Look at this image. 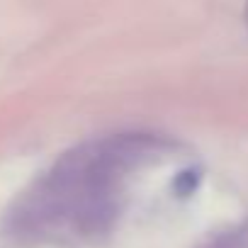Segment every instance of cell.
Segmentation results:
<instances>
[{
	"instance_id": "cell-1",
	"label": "cell",
	"mask_w": 248,
	"mask_h": 248,
	"mask_svg": "<svg viewBox=\"0 0 248 248\" xmlns=\"http://www.w3.org/2000/svg\"><path fill=\"white\" fill-rule=\"evenodd\" d=\"M200 248H248V221L241 224V226H233L229 231H221V233L212 236Z\"/></svg>"
},
{
	"instance_id": "cell-2",
	"label": "cell",
	"mask_w": 248,
	"mask_h": 248,
	"mask_svg": "<svg viewBox=\"0 0 248 248\" xmlns=\"http://www.w3.org/2000/svg\"><path fill=\"white\" fill-rule=\"evenodd\" d=\"M197 183H200V173H197V170H185V173H180V175L175 178L173 190H175L180 197H187V195H192V190L197 187Z\"/></svg>"
},
{
	"instance_id": "cell-3",
	"label": "cell",
	"mask_w": 248,
	"mask_h": 248,
	"mask_svg": "<svg viewBox=\"0 0 248 248\" xmlns=\"http://www.w3.org/2000/svg\"><path fill=\"white\" fill-rule=\"evenodd\" d=\"M246 22H248V8H246Z\"/></svg>"
}]
</instances>
